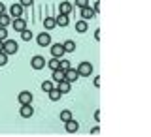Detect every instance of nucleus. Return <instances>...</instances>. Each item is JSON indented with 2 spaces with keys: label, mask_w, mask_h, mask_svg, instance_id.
<instances>
[{
  "label": "nucleus",
  "mask_w": 151,
  "mask_h": 137,
  "mask_svg": "<svg viewBox=\"0 0 151 137\" xmlns=\"http://www.w3.org/2000/svg\"><path fill=\"white\" fill-rule=\"evenodd\" d=\"M70 84H72V83H68L66 79H63V81L57 83V88H59V90L63 92V94H66V92H70Z\"/></svg>",
  "instance_id": "2eb2a0df"
},
{
  "label": "nucleus",
  "mask_w": 151,
  "mask_h": 137,
  "mask_svg": "<svg viewBox=\"0 0 151 137\" xmlns=\"http://www.w3.org/2000/svg\"><path fill=\"white\" fill-rule=\"evenodd\" d=\"M55 23H57V26H68L70 19H68V15H63V13H59V15L55 17Z\"/></svg>",
  "instance_id": "ddd939ff"
},
{
  "label": "nucleus",
  "mask_w": 151,
  "mask_h": 137,
  "mask_svg": "<svg viewBox=\"0 0 151 137\" xmlns=\"http://www.w3.org/2000/svg\"><path fill=\"white\" fill-rule=\"evenodd\" d=\"M19 51V45L15 40H4V47H2V53H6L8 56L9 55H15Z\"/></svg>",
  "instance_id": "f257e3e1"
},
{
  "label": "nucleus",
  "mask_w": 151,
  "mask_h": 137,
  "mask_svg": "<svg viewBox=\"0 0 151 137\" xmlns=\"http://www.w3.org/2000/svg\"><path fill=\"white\" fill-rule=\"evenodd\" d=\"M44 26H45V30H53V28L57 26L55 17H45V19H44Z\"/></svg>",
  "instance_id": "6ab92c4d"
},
{
  "label": "nucleus",
  "mask_w": 151,
  "mask_h": 137,
  "mask_svg": "<svg viewBox=\"0 0 151 137\" xmlns=\"http://www.w3.org/2000/svg\"><path fill=\"white\" fill-rule=\"evenodd\" d=\"M19 4H21L23 8H30L32 4H34V0H19Z\"/></svg>",
  "instance_id": "c756f323"
},
{
  "label": "nucleus",
  "mask_w": 151,
  "mask_h": 137,
  "mask_svg": "<svg viewBox=\"0 0 151 137\" xmlns=\"http://www.w3.org/2000/svg\"><path fill=\"white\" fill-rule=\"evenodd\" d=\"M79 77H81V75L78 73V70H76V68H70V70H66V72H64V79L68 83H76Z\"/></svg>",
  "instance_id": "423d86ee"
},
{
  "label": "nucleus",
  "mask_w": 151,
  "mask_h": 137,
  "mask_svg": "<svg viewBox=\"0 0 151 137\" xmlns=\"http://www.w3.org/2000/svg\"><path fill=\"white\" fill-rule=\"evenodd\" d=\"M9 17L12 19H17V17H23V6L19 2L12 4V8H9Z\"/></svg>",
  "instance_id": "0eeeda50"
},
{
  "label": "nucleus",
  "mask_w": 151,
  "mask_h": 137,
  "mask_svg": "<svg viewBox=\"0 0 151 137\" xmlns=\"http://www.w3.org/2000/svg\"><path fill=\"white\" fill-rule=\"evenodd\" d=\"M76 70H78L79 75H83V77H89V75L93 73V64H91V62H79V66H78Z\"/></svg>",
  "instance_id": "f03ea898"
},
{
  "label": "nucleus",
  "mask_w": 151,
  "mask_h": 137,
  "mask_svg": "<svg viewBox=\"0 0 151 137\" xmlns=\"http://www.w3.org/2000/svg\"><path fill=\"white\" fill-rule=\"evenodd\" d=\"M17 100L19 103H32V100H34V96H32V92H28V90H21L19 92V96H17Z\"/></svg>",
  "instance_id": "6e6552de"
},
{
  "label": "nucleus",
  "mask_w": 151,
  "mask_h": 137,
  "mask_svg": "<svg viewBox=\"0 0 151 137\" xmlns=\"http://www.w3.org/2000/svg\"><path fill=\"white\" fill-rule=\"evenodd\" d=\"M59 68L63 70V72H66V70L72 68V64H70V60H63V58H60V66H59Z\"/></svg>",
  "instance_id": "393cba45"
},
{
  "label": "nucleus",
  "mask_w": 151,
  "mask_h": 137,
  "mask_svg": "<svg viewBox=\"0 0 151 137\" xmlns=\"http://www.w3.org/2000/svg\"><path fill=\"white\" fill-rule=\"evenodd\" d=\"M93 9H94V13H98V11H100V2H98V0H96V2H94Z\"/></svg>",
  "instance_id": "7c9ffc66"
},
{
  "label": "nucleus",
  "mask_w": 151,
  "mask_h": 137,
  "mask_svg": "<svg viewBox=\"0 0 151 137\" xmlns=\"http://www.w3.org/2000/svg\"><path fill=\"white\" fill-rule=\"evenodd\" d=\"M59 11L63 13V15H68V13L72 11V4H70V2H60V6H59Z\"/></svg>",
  "instance_id": "f3484780"
},
{
  "label": "nucleus",
  "mask_w": 151,
  "mask_h": 137,
  "mask_svg": "<svg viewBox=\"0 0 151 137\" xmlns=\"http://www.w3.org/2000/svg\"><path fill=\"white\" fill-rule=\"evenodd\" d=\"M6 64H8V55L0 51V68H2V66H6Z\"/></svg>",
  "instance_id": "cd10ccee"
},
{
  "label": "nucleus",
  "mask_w": 151,
  "mask_h": 137,
  "mask_svg": "<svg viewBox=\"0 0 151 137\" xmlns=\"http://www.w3.org/2000/svg\"><path fill=\"white\" fill-rule=\"evenodd\" d=\"M94 120H96V122L100 120V111H96V113H94Z\"/></svg>",
  "instance_id": "473e14b6"
},
{
  "label": "nucleus",
  "mask_w": 151,
  "mask_h": 137,
  "mask_svg": "<svg viewBox=\"0 0 151 137\" xmlns=\"http://www.w3.org/2000/svg\"><path fill=\"white\" fill-rule=\"evenodd\" d=\"M51 77H53V81L55 83H59V81H63V79H64V72H63V70H53V75H51Z\"/></svg>",
  "instance_id": "412c9836"
},
{
  "label": "nucleus",
  "mask_w": 151,
  "mask_h": 137,
  "mask_svg": "<svg viewBox=\"0 0 151 137\" xmlns=\"http://www.w3.org/2000/svg\"><path fill=\"white\" fill-rule=\"evenodd\" d=\"M70 119H74V116H72V111H68V109L60 111V120H63V122H66V120H70Z\"/></svg>",
  "instance_id": "b1692460"
},
{
  "label": "nucleus",
  "mask_w": 151,
  "mask_h": 137,
  "mask_svg": "<svg viewBox=\"0 0 151 137\" xmlns=\"http://www.w3.org/2000/svg\"><path fill=\"white\" fill-rule=\"evenodd\" d=\"M94 38H96V40H100V28H96V30H94Z\"/></svg>",
  "instance_id": "2f4dec72"
},
{
  "label": "nucleus",
  "mask_w": 151,
  "mask_h": 137,
  "mask_svg": "<svg viewBox=\"0 0 151 137\" xmlns=\"http://www.w3.org/2000/svg\"><path fill=\"white\" fill-rule=\"evenodd\" d=\"M63 55H64L63 43H53V45H51V56H55V58H63Z\"/></svg>",
  "instance_id": "1a4fd4ad"
},
{
  "label": "nucleus",
  "mask_w": 151,
  "mask_h": 137,
  "mask_svg": "<svg viewBox=\"0 0 151 137\" xmlns=\"http://www.w3.org/2000/svg\"><path fill=\"white\" fill-rule=\"evenodd\" d=\"M0 40H8V30H6V26H0Z\"/></svg>",
  "instance_id": "c85d7f7f"
},
{
  "label": "nucleus",
  "mask_w": 151,
  "mask_h": 137,
  "mask_svg": "<svg viewBox=\"0 0 151 137\" xmlns=\"http://www.w3.org/2000/svg\"><path fill=\"white\" fill-rule=\"evenodd\" d=\"M4 11H6V8H4V4H2V2H0V15H2V13H4Z\"/></svg>",
  "instance_id": "72a5a7b5"
},
{
  "label": "nucleus",
  "mask_w": 151,
  "mask_h": 137,
  "mask_svg": "<svg viewBox=\"0 0 151 137\" xmlns=\"http://www.w3.org/2000/svg\"><path fill=\"white\" fill-rule=\"evenodd\" d=\"M76 30H78L79 34L87 32V30H89V25H87V21H85V19H81V21H78V23H76Z\"/></svg>",
  "instance_id": "dca6fc26"
},
{
  "label": "nucleus",
  "mask_w": 151,
  "mask_h": 137,
  "mask_svg": "<svg viewBox=\"0 0 151 137\" xmlns=\"http://www.w3.org/2000/svg\"><path fill=\"white\" fill-rule=\"evenodd\" d=\"M2 47H4V41H2V40H0V51H2Z\"/></svg>",
  "instance_id": "f704fd0d"
},
{
  "label": "nucleus",
  "mask_w": 151,
  "mask_h": 137,
  "mask_svg": "<svg viewBox=\"0 0 151 137\" xmlns=\"http://www.w3.org/2000/svg\"><path fill=\"white\" fill-rule=\"evenodd\" d=\"M81 17L85 19V21H89V19L96 17V13H94V9L91 6H87V8H81Z\"/></svg>",
  "instance_id": "f8f14e48"
},
{
  "label": "nucleus",
  "mask_w": 151,
  "mask_h": 137,
  "mask_svg": "<svg viewBox=\"0 0 151 137\" xmlns=\"http://www.w3.org/2000/svg\"><path fill=\"white\" fill-rule=\"evenodd\" d=\"M63 47H64V53H74V51H76V43L72 40H66L63 43Z\"/></svg>",
  "instance_id": "aec40b11"
},
{
  "label": "nucleus",
  "mask_w": 151,
  "mask_h": 137,
  "mask_svg": "<svg viewBox=\"0 0 151 137\" xmlns=\"http://www.w3.org/2000/svg\"><path fill=\"white\" fill-rule=\"evenodd\" d=\"M12 25H13V28H15V32H21V30L27 28V21H25V17H17V19L12 21Z\"/></svg>",
  "instance_id": "9d476101"
},
{
  "label": "nucleus",
  "mask_w": 151,
  "mask_h": 137,
  "mask_svg": "<svg viewBox=\"0 0 151 137\" xmlns=\"http://www.w3.org/2000/svg\"><path fill=\"white\" fill-rule=\"evenodd\" d=\"M45 62H47V60L44 58V56H40V55H36V56H32V58H30V66L34 70H44L45 68Z\"/></svg>",
  "instance_id": "7ed1b4c3"
},
{
  "label": "nucleus",
  "mask_w": 151,
  "mask_h": 137,
  "mask_svg": "<svg viewBox=\"0 0 151 137\" xmlns=\"http://www.w3.org/2000/svg\"><path fill=\"white\" fill-rule=\"evenodd\" d=\"M76 6H78L79 9L87 8V6H91V0H76Z\"/></svg>",
  "instance_id": "a878e982"
},
{
  "label": "nucleus",
  "mask_w": 151,
  "mask_h": 137,
  "mask_svg": "<svg viewBox=\"0 0 151 137\" xmlns=\"http://www.w3.org/2000/svg\"><path fill=\"white\" fill-rule=\"evenodd\" d=\"M19 115H21L23 119H30V116L34 115V107H32V103H23L21 109H19Z\"/></svg>",
  "instance_id": "20e7f679"
},
{
  "label": "nucleus",
  "mask_w": 151,
  "mask_h": 137,
  "mask_svg": "<svg viewBox=\"0 0 151 137\" xmlns=\"http://www.w3.org/2000/svg\"><path fill=\"white\" fill-rule=\"evenodd\" d=\"M36 41H38V45H40V47L51 45V34H49V32H40L38 38H36Z\"/></svg>",
  "instance_id": "39448f33"
},
{
  "label": "nucleus",
  "mask_w": 151,
  "mask_h": 137,
  "mask_svg": "<svg viewBox=\"0 0 151 137\" xmlns=\"http://www.w3.org/2000/svg\"><path fill=\"white\" fill-rule=\"evenodd\" d=\"M12 21H13V19L9 17L8 13H2V15H0V26H8Z\"/></svg>",
  "instance_id": "4be33fe9"
},
{
  "label": "nucleus",
  "mask_w": 151,
  "mask_h": 137,
  "mask_svg": "<svg viewBox=\"0 0 151 137\" xmlns=\"http://www.w3.org/2000/svg\"><path fill=\"white\" fill-rule=\"evenodd\" d=\"M51 88H53V81H44L42 83V90L44 92H49Z\"/></svg>",
  "instance_id": "bb28decb"
},
{
  "label": "nucleus",
  "mask_w": 151,
  "mask_h": 137,
  "mask_svg": "<svg viewBox=\"0 0 151 137\" xmlns=\"http://www.w3.org/2000/svg\"><path fill=\"white\" fill-rule=\"evenodd\" d=\"M21 40H23V41H30V40H32V32L28 30V28L21 30Z\"/></svg>",
  "instance_id": "5701e85b"
},
{
  "label": "nucleus",
  "mask_w": 151,
  "mask_h": 137,
  "mask_svg": "<svg viewBox=\"0 0 151 137\" xmlns=\"http://www.w3.org/2000/svg\"><path fill=\"white\" fill-rule=\"evenodd\" d=\"M64 128H66V131H68V133H76V131L79 130V122H76L74 119H70V120L64 122Z\"/></svg>",
  "instance_id": "9b49d317"
},
{
  "label": "nucleus",
  "mask_w": 151,
  "mask_h": 137,
  "mask_svg": "<svg viewBox=\"0 0 151 137\" xmlns=\"http://www.w3.org/2000/svg\"><path fill=\"white\" fill-rule=\"evenodd\" d=\"M47 94H49V100H51V102H59V100H60V96H63V92H60L57 87H53Z\"/></svg>",
  "instance_id": "4468645a"
},
{
  "label": "nucleus",
  "mask_w": 151,
  "mask_h": 137,
  "mask_svg": "<svg viewBox=\"0 0 151 137\" xmlns=\"http://www.w3.org/2000/svg\"><path fill=\"white\" fill-rule=\"evenodd\" d=\"M45 64L49 66L51 72H53V70H59V66H60V58H55V56H51V60H47Z\"/></svg>",
  "instance_id": "a211bd4d"
}]
</instances>
